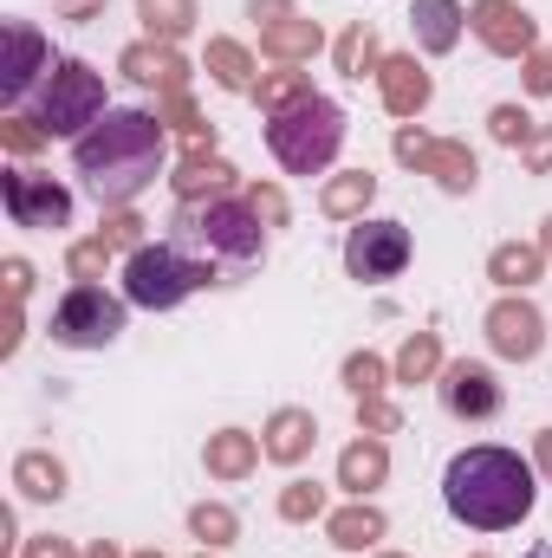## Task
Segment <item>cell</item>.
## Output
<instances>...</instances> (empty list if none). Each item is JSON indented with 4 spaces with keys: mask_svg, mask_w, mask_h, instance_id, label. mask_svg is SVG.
I'll return each mask as SVG.
<instances>
[{
    "mask_svg": "<svg viewBox=\"0 0 552 558\" xmlns=\"http://www.w3.org/2000/svg\"><path fill=\"white\" fill-rule=\"evenodd\" d=\"M520 92H527V98H552V46H540V52L520 59Z\"/></svg>",
    "mask_w": 552,
    "mask_h": 558,
    "instance_id": "cell-42",
    "label": "cell"
},
{
    "mask_svg": "<svg viewBox=\"0 0 552 558\" xmlns=\"http://www.w3.org/2000/svg\"><path fill=\"white\" fill-rule=\"evenodd\" d=\"M163 118L156 111H105L85 137L72 143V169L98 195V208H131L163 175Z\"/></svg>",
    "mask_w": 552,
    "mask_h": 558,
    "instance_id": "cell-2",
    "label": "cell"
},
{
    "mask_svg": "<svg viewBox=\"0 0 552 558\" xmlns=\"http://www.w3.org/2000/svg\"><path fill=\"white\" fill-rule=\"evenodd\" d=\"M0 143L13 149V156H33V149H46V131H39V118H26V111H7L0 118Z\"/></svg>",
    "mask_w": 552,
    "mask_h": 558,
    "instance_id": "cell-39",
    "label": "cell"
},
{
    "mask_svg": "<svg viewBox=\"0 0 552 558\" xmlns=\"http://www.w3.org/2000/svg\"><path fill=\"white\" fill-rule=\"evenodd\" d=\"M468 33L494 52V59H527L540 52V20L520 0H475L468 7Z\"/></svg>",
    "mask_w": 552,
    "mask_h": 558,
    "instance_id": "cell-13",
    "label": "cell"
},
{
    "mask_svg": "<svg viewBox=\"0 0 552 558\" xmlns=\"http://www.w3.org/2000/svg\"><path fill=\"white\" fill-rule=\"evenodd\" d=\"M105 111H111V105H105V72H92L85 59H59L52 78L39 85V111H33V118H39L46 137H72L79 143Z\"/></svg>",
    "mask_w": 552,
    "mask_h": 558,
    "instance_id": "cell-6",
    "label": "cell"
},
{
    "mask_svg": "<svg viewBox=\"0 0 552 558\" xmlns=\"http://www.w3.org/2000/svg\"><path fill=\"white\" fill-rule=\"evenodd\" d=\"M105 7H111V0H52V13H59V20H72V26L105 20Z\"/></svg>",
    "mask_w": 552,
    "mask_h": 558,
    "instance_id": "cell-46",
    "label": "cell"
},
{
    "mask_svg": "<svg viewBox=\"0 0 552 558\" xmlns=\"http://www.w3.org/2000/svg\"><path fill=\"white\" fill-rule=\"evenodd\" d=\"M169 241L189 247L202 267H215L221 286H228V274H248V267L267 260V221L241 195H228V202H176Z\"/></svg>",
    "mask_w": 552,
    "mask_h": 558,
    "instance_id": "cell-3",
    "label": "cell"
},
{
    "mask_svg": "<svg viewBox=\"0 0 552 558\" xmlns=\"http://www.w3.org/2000/svg\"><path fill=\"white\" fill-rule=\"evenodd\" d=\"M345 131H351L345 105L325 98V92H312L305 105L267 118V149H274V162L286 175H325L338 162V149H345Z\"/></svg>",
    "mask_w": 552,
    "mask_h": 558,
    "instance_id": "cell-4",
    "label": "cell"
},
{
    "mask_svg": "<svg viewBox=\"0 0 552 558\" xmlns=\"http://www.w3.org/2000/svg\"><path fill=\"white\" fill-rule=\"evenodd\" d=\"M429 131H416V124H397V137H391V156L404 162V169H422V156H429Z\"/></svg>",
    "mask_w": 552,
    "mask_h": 558,
    "instance_id": "cell-43",
    "label": "cell"
},
{
    "mask_svg": "<svg viewBox=\"0 0 552 558\" xmlns=\"http://www.w3.org/2000/svg\"><path fill=\"white\" fill-rule=\"evenodd\" d=\"M202 72H208L221 92H241V98H254V85H261V65H254V52H248L241 39H208Z\"/></svg>",
    "mask_w": 552,
    "mask_h": 558,
    "instance_id": "cell-26",
    "label": "cell"
},
{
    "mask_svg": "<svg viewBox=\"0 0 552 558\" xmlns=\"http://www.w3.org/2000/svg\"><path fill=\"white\" fill-rule=\"evenodd\" d=\"M52 46H46V33L33 26V20H7V65H0V98H7V111H20L46 78H52Z\"/></svg>",
    "mask_w": 552,
    "mask_h": 558,
    "instance_id": "cell-11",
    "label": "cell"
},
{
    "mask_svg": "<svg viewBox=\"0 0 552 558\" xmlns=\"http://www.w3.org/2000/svg\"><path fill=\"white\" fill-rule=\"evenodd\" d=\"M124 305L131 299H118V292H105L98 279H79L59 305H52V344H65V351H105V344H118L124 338Z\"/></svg>",
    "mask_w": 552,
    "mask_h": 558,
    "instance_id": "cell-7",
    "label": "cell"
},
{
    "mask_svg": "<svg viewBox=\"0 0 552 558\" xmlns=\"http://www.w3.org/2000/svg\"><path fill=\"white\" fill-rule=\"evenodd\" d=\"M241 202H248V208H254V215H261L267 228H286V215H292V208H286V189H279V182H248V189H241Z\"/></svg>",
    "mask_w": 552,
    "mask_h": 558,
    "instance_id": "cell-40",
    "label": "cell"
},
{
    "mask_svg": "<svg viewBox=\"0 0 552 558\" xmlns=\"http://www.w3.org/2000/svg\"><path fill=\"white\" fill-rule=\"evenodd\" d=\"M533 131H540V124L527 118V105H494V111H488V137L501 143V149H520Z\"/></svg>",
    "mask_w": 552,
    "mask_h": 558,
    "instance_id": "cell-37",
    "label": "cell"
},
{
    "mask_svg": "<svg viewBox=\"0 0 552 558\" xmlns=\"http://www.w3.org/2000/svg\"><path fill=\"white\" fill-rule=\"evenodd\" d=\"M384 533H391V520H384V507H377V500H351V507L325 513V539H332L338 553H371Z\"/></svg>",
    "mask_w": 552,
    "mask_h": 558,
    "instance_id": "cell-23",
    "label": "cell"
},
{
    "mask_svg": "<svg viewBox=\"0 0 552 558\" xmlns=\"http://www.w3.org/2000/svg\"><path fill=\"white\" fill-rule=\"evenodd\" d=\"M377 202V175L371 169H338L319 182V215L325 221H364V208Z\"/></svg>",
    "mask_w": 552,
    "mask_h": 558,
    "instance_id": "cell-22",
    "label": "cell"
},
{
    "mask_svg": "<svg viewBox=\"0 0 552 558\" xmlns=\"http://www.w3.org/2000/svg\"><path fill=\"white\" fill-rule=\"evenodd\" d=\"M319 46H325V26H319V20H305V13L261 26V52H267L274 65H312V59H319Z\"/></svg>",
    "mask_w": 552,
    "mask_h": 558,
    "instance_id": "cell-24",
    "label": "cell"
},
{
    "mask_svg": "<svg viewBox=\"0 0 552 558\" xmlns=\"http://www.w3.org/2000/svg\"><path fill=\"white\" fill-rule=\"evenodd\" d=\"M111 241L105 234H92V241H72L65 247V267H72V279H105V267H111Z\"/></svg>",
    "mask_w": 552,
    "mask_h": 558,
    "instance_id": "cell-38",
    "label": "cell"
},
{
    "mask_svg": "<svg viewBox=\"0 0 552 558\" xmlns=\"http://www.w3.org/2000/svg\"><path fill=\"white\" fill-rule=\"evenodd\" d=\"M416 241L404 221H351V234H345V274L358 279V286H391V279H404L410 267Z\"/></svg>",
    "mask_w": 552,
    "mask_h": 558,
    "instance_id": "cell-8",
    "label": "cell"
},
{
    "mask_svg": "<svg viewBox=\"0 0 552 558\" xmlns=\"http://www.w3.org/2000/svg\"><path fill=\"white\" fill-rule=\"evenodd\" d=\"M118 72L143 85V92H189V78H195V65L176 52V46H163V39H131L124 52H118Z\"/></svg>",
    "mask_w": 552,
    "mask_h": 558,
    "instance_id": "cell-14",
    "label": "cell"
},
{
    "mask_svg": "<svg viewBox=\"0 0 552 558\" xmlns=\"http://www.w3.org/2000/svg\"><path fill=\"white\" fill-rule=\"evenodd\" d=\"M279 520H286V526L325 520V487H319V481H286V487H279Z\"/></svg>",
    "mask_w": 552,
    "mask_h": 558,
    "instance_id": "cell-35",
    "label": "cell"
},
{
    "mask_svg": "<svg viewBox=\"0 0 552 558\" xmlns=\"http://www.w3.org/2000/svg\"><path fill=\"white\" fill-rule=\"evenodd\" d=\"M0 208L13 228H72V189L39 169H0Z\"/></svg>",
    "mask_w": 552,
    "mask_h": 558,
    "instance_id": "cell-9",
    "label": "cell"
},
{
    "mask_svg": "<svg viewBox=\"0 0 552 558\" xmlns=\"http://www.w3.org/2000/svg\"><path fill=\"white\" fill-rule=\"evenodd\" d=\"M488 279H494L501 292H533V286L547 279V247H540V241H501V247L488 254Z\"/></svg>",
    "mask_w": 552,
    "mask_h": 558,
    "instance_id": "cell-25",
    "label": "cell"
},
{
    "mask_svg": "<svg viewBox=\"0 0 552 558\" xmlns=\"http://www.w3.org/2000/svg\"><path fill=\"white\" fill-rule=\"evenodd\" d=\"M475 558H488V553H475Z\"/></svg>",
    "mask_w": 552,
    "mask_h": 558,
    "instance_id": "cell-55",
    "label": "cell"
},
{
    "mask_svg": "<svg viewBox=\"0 0 552 558\" xmlns=\"http://www.w3.org/2000/svg\"><path fill=\"white\" fill-rule=\"evenodd\" d=\"M384 481H391V441H384V435L345 441V454H338V487H345L351 500H371Z\"/></svg>",
    "mask_w": 552,
    "mask_h": 558,
    "instance_id": "cell-18",
    "label": "cell"
},
{
    "mask_svg": "<svg viewBox=\"0 0 552 558\" xmlns=\"http://www.w3.org/2000/svg\"><path fill=\"white\" fill-rule=\"evenodd\" d=\"M533 468L552 481V428H540V435H533Z\"/></svg>",
    "mask_w": 552,
    "mask_h": 558,
    "instance_id": "cell-49",
    "label": "cell"
},
{
    "mask_svg": "<svg viewBox=\"0 0 552 558\" xmlns=\"http://www.w3.org/2000/svg\"><path fill=\"white\" fill-rule=\"evenodd\" d=\"M261 461H267V448H261V435H248V428H215V435L202 441L208 481H248Z\"/></svg>",
    "mask_w": 552,
    "mask_h": 558,
    "instance_id": "cell-19",
    "label": "cell"
},
{
    "mask_svg": "<svg viewBox=\"0 0 552 558\" xmlns=\"http://www.w3.org/2000/svg\"><path fill=\"white\" fill-rule=\"evenodd\" d=\"M195 558H215V553H195Z\"/></svg>",
    "mask_w": 552,
    "mask_h": 558,
    "instance_id": "cell-54",
    "label": "cell"
},
{
    "mask_svg": "<svg viewBox=\"0 0 552 558\" xmlns=\"http://www.w3.org/2000/svg\"><path fill=\"white\" fill-rule=\"evenodd\" d=\"M481 331H488V351L507 357V364H533V357L547 351V312H540L527 292H501V299L488 305Z\"/></svg>",
    "mask_w": 552,
    "mask_h": 558,
    "instance_id": "cell-10",
    "label": "cell"
},
{
    "mask_svg": "<svg viewBox=\"0 0 552 558\" xmlns=\"http://www.w3.org/2000/svg\"><path fill=\"white\" fill-rule=\"evenodd\" d=\"M0 279H7V299H13V305H26V292H33V267H26L20 254L0 267Z\"/></svg>",
    "mask_w": 552,
    "mask_h": 558,
    "instance_id": "cell-47",
    "label": "cell"
},
{
    "mask_svg": "<svg viewBox=\"0 0 552 558\" xmlns=\"http://www.w3.org/2000/svg\"><path fill=\"white\" fill-rule=\"evenodd\" d=\"M377 558H410V553H377Z\"/></svg>",
    "mask_w": 552,
    "mask_h": 558,
    "instance_id": "cell-53",
    "label": "cell"
},
{
    "mask_svg": "<svg viewBox=\"0 0 552 558\" xmlns=\"http://www.w3.org/2000/svg\"><path fill=\"white\" fill-rule=\"evenodd\" d=\"M338 377H345V390H351V403H371V397H384V390L397 384V377H391V364H384L377 351H351Z\"/></svg>",
    "mask_w": 552,
    "mask_h": 558,
    "instance_id": "cell-34",
    "label": "cell"
},
{
    "mask_svg": "<svg viewBox=\"0 0 552 558\" xmlns=\"http://www.w3.org/2000/svg\"><path fill=\"white\" fill-rule=\"evenodd\" d=\"M416 175H429L442 195H475V182H481V162H475V149H468L461 137H435Z\"/></svg>",
    "mask_w": 552,
    "mask_h": 558,
    "instance_id": "cell-20",
    "label": "cell"
},
{
    "mask_svg": "<svg viewBox=\"0 0 552 558\" xmlns=\"http://www.w3.org/2000/svg\"><path fill=\"white\" fill-rule=\"evenodd\" d=\"M391 377L397 384H435L442 377V338L435 331H410L404 351H397V364H391Z\"/></svg>",
    "mask_w": 552,
    "mask_h": 558,
    "instance_id": "cell-31",
    "label": "cell"
},
{
    "mask_svg": "<svg viewBox=\"0 0 552 558\" xmlns=\"http://www.w3.org/2000/svg\"><path fill=\"white\" fill-rule=\"evenodd\" d=\"M332 59H338L345 78H377V65H384V39H377V26H371V20H351V26L338 33Z\"/></svg>",
    "mask_w": 552,
    "mask_h": 558,
    "instance_id": "cell-29",
    "label": "cell"
},
{
    "mask_svg": "<svg viewBox=\"0 0 552 558\" xmlns=\"http://www.w3.org/2000/svg\"><path fill=\"white\" fill-rule=\"evenodd\" d=\"M118 254H137V247H149V221H143L137 208H105V228H98Z\"/></svg>",
    "mask_w": 552,
    "mask_h": 558,
    "instance_id": "cell-36",
    "label": "cell"
},
{
    "mask_svg": "<svg viewBox=\"0 0 552 558\" xmlns=\"http://www.w3.org/2000/svg\"><path fill=\"white\" fill-rule=\"evenodd\" d=\"M435 397H442V410L455 422H494L501 416V377L481 364V357H455V364H442V377H435Z\"/></svg>",
    "mask_w": 552,
    "mask_h": 558,
    "instance_id": "cell-12",
    "label": "cell"
},
{
    "mask_svg": "<svg viewBox=\"0 0 552 558\" xmlns=\"http://www.w3.org/2000/svg\"><path fill=\"white\" fill-rule=\"evenodd\" d=\"M137 20L149 26V39L176 46V39L195 33V0H137Z\"/></svg>",
    "mask_w": 552,
    "mask_h": 558,
    "instance_id": "cell-33",
    "label": "cell"
},
{
    "mask_svg": "<svg viewBox=\"0 0 552 558\" xmlns=\"http://www.w3.org/2000/svg\"><path fill=\"white\" fill-rule=\"evenodd\" d=\"M520 162H527V175H552V124H540L533 137L520 143Z\"/></svg>",
    "mask_w": 552,
    "mask_h": 558,
    "instance_id": "cell-44",
    "label": "cell"
},
{
    "mask_svg": "<svg viewBox=\"0 0 552 558\" xmlns=\"http://www.w3.org/2000/svg\"><path fill=\"white\" fill-rule=\"evenodd\" d=\"M131 558H163V553H156V546H143V553H131Z\"/></svg>",
    "mask_w": 552,
    "mask_h": 558,
    "instance_id": "cell-52",
    "label": "cell"
},
{
    "mask_svg": "<svg viewBox=\"0 0 552 558\" xmlns=\"http://www.w3.org/2000/svg\"><path fill=\"white\" fill-rule=\"evenodd\" d=\"M85 558H131V553H118L111 539H92V546H85Z\"/></svg>",
    "mask_w": 552,
    "mask_h": 558,
    "instance_id": "cell-50",
    "label": "cell"
},
{
    "mask_svg": "<svg viewBox=\"0 0 552 558\" xmlns=\"http://www.w3.org/2000/svg\"><path fill=\"white\" fill-rule=\"evenodd\" d=\"M299 7L292 0H248V20H261V26H274V20H292Z\"/></svg>",
    "mask_w": 552,
    "mask_h": 558,
    "instance_id": "cell-48",
    "label": "cell"
},
{
    "mask_svg": "<svg viewBox=\"0 0 552 558\" xmlns=\"http://www.w3.org/2000/svg\"><path fill=\"white\" fill-rule=\"evenodd\" d=\"M410 33H416V46H422L429 59H442V52L461 46V33H468V7H455V0H416L410 7Z\"/></svg>",
    "mask_w": 552,
    "mask_h": 558,
    "instance_id": "cell-21",
    "label": "cell"
},
{
    "mask_svg": "<svg viewBox=\"0 0 552 558\" xmlns=\"http://www.w3.org/2000/svg\"><path fill=\"white\" fill-rule=\"evenodd\" d=\"M202 286H221L215 267H202L189 247H176V241H149L137 247L131 260H124V299L143 305V312H176L189 292H202Z\"/></svg>",
    "mask_w": 552,
    "mask_h": 558,
    "instance_id": "cell-5",
    "label": "cell"
},
{
    "mask_svg": "<svg viewBox=\"0 0 552 558\" xmlns=\"http://www.w3.org/2000/svg\"><path fill=\"white\" fill-rule=\"evenodd\" d=\"M540 487H533V461H520L514 448H461L448 468H442V507L455 526L468 533H514L527 513H533Z\"/></svg>",
    "mask_w": 552,
    "mask_h": 558,
    "instance_id": "cell-1",
    "label": "cell"
},
{
    "mask_svg": "<svg viewBox=\"0 0 552 558\" xmlns=\"http://www.w3.org/2000/svg\"><path fill=\"white\" fill-rule=\"evenodd\" d=\"M540 247H547V260H552V215L540 221Z\"/></svg>",
    "mask_w": 552,
    "mask_h": 558,
    "instance_id": "cell-51",
    "label": "cell"
},
{
    "mask_svg": "<svg viewBox=\"0 0 552 558\" xmlns=\"http://www.w3.org/2000/svg\"><path fill=\"white\" fill-rule=\"evenodd\" d=\"M312 98V72H299V65H279V72H261V85H254V105L279 118V111H292V105H305Z\"/></svg>",
    "mask_w": 552,
    "mask_h": 558,
    "instance_id": "cell-30",
    "label": "cell"
},
{
    "mask_svg": "<svg viewBox=\"0 0 552 558\" xmlns=\"http://www.w3.org/2000/svg\"><path fill=\"white\" fill-rule=\"evenodd\" d=\"M169 189H176V202H228L248 182H241V169L228 156H182V169L169 175Z\"/></svg>",
    "mask_w": 552,
    "mask_h": 558,
    "instance_id": "cell-17",
    "label": "cell"
},
{
    "mask_svg": "<svg viewBox=\"0 0 552 558\" xmlns=\"http://www.w3.org/2000/svg\"><path fill=\"white\" fill-rule=\"evenodd\" d=\"M377 98H384V111L391 118H422L429 111V98H435V78L416 65V52H384V65H377Z\"/></svg>",
    "mask_w": 552,
    "mask_h": 558,
    "instance_id": "cell-15",
    "label": "cell"
},
{
    "mask_svg": "<svg viewBox=\"0 0 552 558\" xmlns=\"http://www.w3.org/2000/svg\"><path fill=\"white\" fill-rule=\"evenodd\" d=\"M189 533L202 539V553H221V546L241 539V513L221 507V500H195V507H189Z\"/></svg>",
    "mask_w": 552,
    "mask_h": 558,
    "instance_id": "cell-32",
    "label": "cell"
},
{
    "mask_svg": "<svg viewBox=\"0 0 552 558\" xmlns=\"http://www.w3.org/2000/svg\"><path fill=\"white\" fill-rule=\"evenodd\" d=\"M156 118L189 143V156H215V124L195 111V98H189V92H163V98H156Z\"/></svg>",
    "mask_w": 552,
    "mask_h": 558,
    "instance_id": "cell-28",
    "label": "cell"
},
{
    "mask_svg": "<svg viewBox=\"0 0 552 558\" xmlns=\"http://www.w3.org/2000/svg\"><path fill=\"white\" fill-rule=\"evenodd\" d=\"M20 558H85L72 539H59V533H39V539H26L20 546Z\"/></svg>",
    "mask_w": 552,
    "mask_h": 558,
    "instance_id": "cell-45",
    "label": "cell"
},
{
    "mask_svg": "<svg viewBox=\"0 0 552 558\" xmlns=\"http://www.w3.org/2000/svg\"><path fill=\"white\" fill-rule=\"evenodd\" d=\"M261 448H267L274 468H299L319 448V416L299 410V403H279L274 416H267V428H261Z\"/></svg>",
    "mask_w": 552,
    "mask_h": 558,
    "instance_id": "cell-16",
    "label": "cell"
},
{
    "mask_svg": "<svg viewBox=\"0 0 552 558\" xmlns=\"http://www.w3.org/2000/svg\"><path fill=\"white\" fill-rule=\"evenodd\" d=\"M358 428H364V435H397V428H404V410H397L391 397H371V403H358Z\"/></svg>",
    "mask_w": 552,
    "mask_h": 558,
    "instance_id": "cell-41",
    "label": "cell"
},
{
    "mask_svg": "<svg viewBox=\"0 0 552 558\" xmlns=\"http://www.w3.org/2000/svg\"><path fill=\"white\" fill-rule=\"evenodd\" d=\"M65 461L59 454H46V448H26V454H13V487H20V500H59L65 494Z\"/></svg>",
    "mask_w": 552,
    "mask_h": 558,
    "instance_id": "cell-27",
    "label": "cell"
}]
</instances>
